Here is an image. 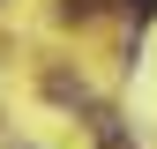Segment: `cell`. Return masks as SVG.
Listing matches in <instances>:
<instances>
[{
    "label": "cell",
    "instance_id": "obj_1",
    "mask_svg": "<svg viewBox=\"0 0 157 149\" xmlns=\"http://www.w3.org/2000/svg\"><path fill=\"white\" fill-rule=\"evenodd\" d=\"M97 8H105V0H60V15H67V23H90Z\"/></svg>",
    "mask_w": 157,
    "mask_h": 149
},
{
    "label": "cell",
    "instance_id": "obj_3",
    "mask_svg": "<svg viewBox=\"0 0 157 149\" xmlns=\"http://www.w3.org/2000/svg\"><path fill=\"white\" fill-rule=\"evenodd\" d=\"M105 149H135V142H127V134H105Z\"/></svg>",
    "mask_w": 157,
    "mask_h": 149
},
{
    "label": "cell",
    "instance_id": "obj_2",
    "mask_svg": "<svg viewBox=\"0 0 157 149\" xmlns=\"http://www.w3.org/2000/svg\"><path fill=\"white\" fill-rule=\"evenodd\" d=\"M127 8H135V15H157V0H127Z\"/></svg>",
    "mask_w": 157,
    "mask_h": 149
}]
</instances>
